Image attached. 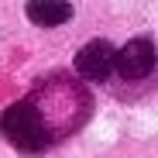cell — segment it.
Listing matches in <instances>:
<instances>
[{
  "label": "cell",
  "instance_id": "obj_4",
  "mask_svg": "<svg viewBox=\"0 0 158 158\" xmlns=\"http://www.w3.org/2000/svg\"><path fill=\"white\" fill-rule=\"evenodd\" d=\"M114 69L124 79H144V76H151V69H155V45H151V38H131L117 52Z\"/></svg>",
  "mask_w": 158,
  "mask_h": 158
},
{
  "label": "cell",
  "instance_id": "obj_2",
  "mask_svg": "<svg viewBox=\"0 0 158 158\" xmlns=\"http://www.w3.org/2000/svg\"><path fill=\"white\" fill-rule=\"evenodd\" d=\"M0 134H4L21 155H41L48 151V138H45V127L38 120V114L31 110L28 100H17L0 114Z\"/></svg>",
  "mask_w": 158,
  "mask_h": 158
},
{
  "label": "cell",
  "instance_id": "obj_3",
  "mask_svg": "<svg viewBox=\"0 0 158 158\" xmlns=\"http://www.w3.org/2000/svg\"><path fill=\"white\" fill-rule=\"evenodd\" d=\"M114 59H117V48L110 45V41H103V38H96V41H89V45H83L76 52V72L86 79V83H103V79H110V72H114Z\"/></svg>",
  "mask_w": 158,
  "mask_h": 158
},
{
  "label": "cell",
  "instance_id": "obj_5",
  "mask_svg": "<svg viewBox=\"0 0 158 158\" xmlns=\"http://www.w3.org/2000/svg\"><path fill=\"white\" fill-rule=\"evenodd\" d=\"M28 17L35 24H41V28H55V24H65L72 17V4H62V0H31Z\"/></svg>",
  "mask_w": 158,
  "mask_h": 158
},
{
  "label": "cell",
  "instance_id": "obj_1",
  "mask_svg": "<svg viewBox=\"0 0 158 158\" xmlns=\"http://www.w3.org/2000/svg\"><path fill=\"white\" fill-rule=\"evenodd\" d=\"M31 110L38 114L48 144H55L69 134H76L93 114V96L89 89L72 76H48L31 89L28 96Z\"/></svg>",
  "mask_w": 158,
  "mask_h": 158
}]
</instances>
